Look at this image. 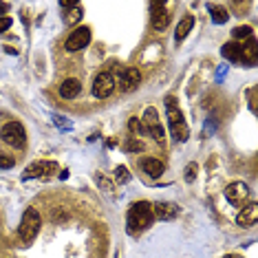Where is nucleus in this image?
Returning a JSON list of instances; mask_svg holds the SVG:
<instances>
[{"mask_svg":"<svg viewBox=\"0 0 258 258\" xmlns=\"http://www.w3.org/2000/svg\"><path fill=\"white\" fill-rule=\"evenodd\" d=\"M247 197H249V185L243 183V181H234V183L225 187V199L232 205H240Z\"/></svg>","mask_w":258,"mask_h":258,"instance_id":"0eeeda50","label":"nucleus"},{"mask_svg":"<svg viewBox=\"0 0 258 258\" xmlns=\"http://www.w3.org/2000/svg\"><path fill=\"white\" fill-rule=\"evenodd\" d=\"M82 14H84V11H82L80 5H73V7L67 11V16H64V22H67V25H75V22H80Z\"/></svg>","mask_w":258,"mask_h":258,"instance_id":"aec40b11","label":"nucleus"},{"mask_svg":"<svg viewBox=\"0 0 258 258\" xmlns=\"http://www.w3.org/2000/svg\"><path fill=\"white\" fill-rule=\"evenodd\" d=\"M240 60L245 64H249V67H254L256 60H258V46H256V40L254 36L247 38V42L240 46Z\"/></svg>","mask_w":258,"mask_h":258,"instance_id":"9d476101","label":"nucleus"},{"mask_svg":"<svg viewBox=\"0 0 258 258\" xmlns=\"http://www.w3.org/2000/svg\"><path fill=\"white\" fill-rule=\"evenodd\" d=\"M91 42V29L89 27H78L71 36L67 38V51H80Z\"/></svg>","mask_w":258,"mask_h":258,"instance_id":"423d86ee","label":"nucleus"},{"mask_svg":"<svg viewBox=\"0 0 258 258\" xmlns=\"http://www.w3.org/2000/svg\"><path fill=\"white\" fill-rule=\"evenodd\" d=\"M152 205L146 203V201H139V203H133L131 210H128V232L135 234V232H142L152 223Z\"/></svg>","mask_w":258,"mask_h":258,"instance_id":"f257e3e1","label":"nucleus"},{"mask_svg":"<svg viewBox=\"0 0 258 258\" xmlns=\"http://www.w3.org/2000/svg\"><path fill=\"white\" fill-rule=\"evenodd\" d=\"M210 14H212V20L216 22V25H223V22H225L227 18H230V14H227L225 9L223 7H216V5H210Z\"/></svg>","mask_w":258,"mask_h":258,"instance_id":"6ab92c4d","label":"nucleus"},{"mask_svg":"<svg viewBox=\"0 0 258 258\" xmlns=\"http://www.w3.org/2000/svg\"><path fill=\"white\" fill-rule=\"evenodd\" d=\"M232 36H234V42H236V40H247V38H251V27H236L232 31Z\"/></svg>","mask_w":258,"mask_h":258,"instance_id":"412c9836","label":"nucleus"},{"mask_svg":"<svg viewBox=\"0 0 258 258\" xmlns=\"http://www.w3.org/2000/svg\"><path fill=\"white\" fill-rule=\"evenodd\" d=\"M7 9H9V5H7V3H0V14H5Z\"/></svg>","mask_w":258,"mask_h":258,"instance_id":"c85d7f7f","label":"nucleus"},{"mask_svg":"<svg viewBox=\"0 0 258 258\" xmlns=\"http://www.w3.org/2000/svg\"><path fill=\"white\" fill-rule=\"evenodd\" d=\"M14 157H7V155H0V168L3 170H9V168H14Z\"/></svg>","mask_w":258,"mask_h":258,"instance_id":"b1692460","label":"nucleus"},{"mask_svg":"<svg viewBox=\"0 0 258 258\" xmlns=\"http://www.w3.org/2000/svg\"><path fill=\"white\" fill-rule=\"evenodd\" d=\"M115 179L119 181V183H128V181H131V174H128V170L124 166H119L115 170Z\"/></svg>","mask_w":258,"mask_h":258,"instance_id":"4be33fe9","label":"nucleus"},{"mask_svg":"<svg viewBox=\"0 0 258 258\" xmlns=\"http://www.w3.org/2000/svg\"><path fill=\"white\" fill-rule=\"evenodd\" d=\"M80 93H82V84H80V80H75V78H69L60 84V97H64V99H75Z\"/></svg>","mask_w":258,"mask_h":258,"instance_id":"f8f14e48","label":"nucleus"},{"mask_svg":"<svg viewBox=\"0 0 258 258\" xmlns=\"http://www.w3.org/2000/svg\"><path fill=\"white\" fill-rule=\"evenodd\" d=\"M192 25H195V18H192V16H185V18L177 25V29H174V38H177V40H183L187 33H190Z\"/></svg>","mask_w":258,"mask_h":258,"instance_id":"a211bd4d","label":"nucleus"},{"mask_svg":"<svg viewBox=\"0 0 258 258\" xmlns=\"http://www.w3.org/2000/svg\"><path fill=\"white\" fill-rule=\"evenodd\" d=\"M177 214V208L170 203H157L152 205V216H159V219H172Z\"/></svg>","mask_w":258,"mask_h":258,"instance_id":"dca6fc26","label":"nucleus"},{"mask_svg":"<svg viewBox=\"0 0 258 258\" xmlns=\"http://www.w3.org/2000/svg\"><path fill=\"white\" fill-rule=\"evenodd\" d=\"M166 106H168V126H170V133H172V137L177 139V142H185L190 131H187V124L183 119V115H181V110L177 108V102L174 99H166Z\"/></svg>","mask_w":258,"mask_h":258,"instance_id":"f03ea898","label":"nucleus"},{"mask_svg":"<svg viewBox=\"0 0 258 258\" xmlns=\"http://www.w3.org/2000/svg\"><path fill=\"white\" fill-rule=\"evenodd\" d=\"M142 170L148 174V177L159 179L163 174V170H166V166H163L159 159H155V157H146V159H142Z\"/></svg>","mask_w":258,"mask_h":258,"instance_id":"ddd939ff","label":"nucleus"},{"mask_svg":"<svg viewBox=\"0 0 258 258\" xmlns=\"http://www.w3.org/2000/svg\"><path fill=\"white\" fill-rule=\"evenodd\" d=\"M221 55L225 57V60H230V62H240V44L238 42H227V44H223V49H221Z\"/></svg>","mask_w":258,"mask_h":258,"instance_id":"2eb2a0df","label":"nucleus"},{"mask_svg":"<svg viewBox=\"0 0 258 258\" xmlns=\"http://www.w3.org/2000/svg\"><path fill=\"white\" fill-rule=\"evenodd\" d=\"M0 139L7 146H11V148H22V146L27 144L25 126H22L20 121H9V124H5L3 131H0Z\"/></svg>","mask_w":258,"mask_h":258,"instance_id":"20e7f679","label":"nucleus"},{"mask_svg":"<svg viewBox=\"0 0 258 258\" xmlns=\"http://www.w3.org/2000/svg\"><path fill=\"white\" fill-rule=\"evenodd\" d=\"M195 172H197V166H195V163H192V166H187V168H185V179H187V181H195V177H197Z\"/></svg>","mask_w":258,"mask_h":258,"instance_id":"cd10ccee","label":"nucleus"},{"mask_svg":"<svg viewBox=\"0 0 258 258\" xmlns=\"http://www.w3.org/2000/svg\"><path fill=\"white\" fill-rule=\"evenodd\" d=\"M128 128H131V133H146L144 131V126H142V119H137V117H133L131 119V124H128Z\"/></svg>","mask_w":258,"mask_h":258,"instance_id":"5701e85b","label":"nucleus"},{"mask_svg":"<svg viewBox=\"0 0 258 258\" xmlns=\"http://www.w3.org/2000/svg\"><path fill=\"white\" fill-rule=\"evenodd\" d=\"M53 170H55V163L36 161V163H31V166L25 170V174H22V177H25V179H40V177H46L49 172H53Z\"/></svg>","mask_w":258,"mask_h":258,"instance_id":"1a4fd4ad","label":"nucleus"},{"mask_svg":"<svg viewBox=\"0 0 258 258\" xmlns=\"http://www.w3.org/2000/svg\"><path fill=\"white\" fill-rule=\"evenodd\" d=\"M126 150H144V144H142V142H137V139H128Z\"/></svg>","mask_w":258,"mask_h":258,"instance_id":"a878e982","label":"nucleus"},{"mask_svg":"<svg viewBox=\"0 0 258 258\" xmlns=\"http://www.w3.org/2000/svg\"><path fill=\"white\" fill-rule=\"evenodd\" d=\"M256 221H258V205H256V203L247 205V208H245L243 212H240V214L236 216V223H238V225H243V227L254 225Z\"/></svg>","mask_w":258,"mask_h":258,"instance_id":"4468645a","label":"nucleus"},{"mask_svg":"<svg viewBox=\"0 0 258 258\" xmlns=\"http://www.w3.org/2000/svg\"><path fill=\"white\" fill-rule=\"evenodd\" d=\"M115 78L110 73H99L95 75V80H93V95H95L97 99H106L113 95L115 91Z\"/></svg>","mask_w":258,"mask_h":258,"instance_id":"39448f33","label":"nucleus"},{"mask_svg":"<svg viewBox=\"0 0 258 258\" xmlns=\"http://www.w3.org/2000/svg\"><path fill=\"white\" fill-rule=\"evenodd\" d=\"M168 22H170V16H168L166 5H155V7H152V27H155L157 31H163V29L168 27Z\"/></svg>","mask_w":258,"mask_h":258,"instance_id":"9b49d317","label":"nucleus"},{"mask_svg":"<svg viewBox=\"0 0 258 258\" xmlns=\"http://www.w3.org/2000/svg\"><path fill=\"white\" fill-rule=\"evenodd\" d=\"M11 22H14V20H11L9 16H0V33L7 31V29L11 27Z\"/></svg>","mask_w":258,"mask_h":258,"instance_id":"393cba45","label":"nucleus"},{"mask_svg":"<svg viewBox=\"0 0 258 258\" xmlns=\"http://www.w3.org/2000/svg\"><path fill=\"white\" fill-rule=\"evenodd\" d=\"M117 80H119L121 91L131 93V91L137 89V84H139V80H142V75H139L137 69L126 67V69H121V71H119V75H117Z\"/></svg>","mask_w":258,"mask_h":258,"instance_id":"6e6552de","label":"nucleus"},{"mask_svg":"<svg viewBox=\"0 0 258 258\" xmlns=\"http://www.w3.org/2000/svg\"><path fill=\"white\" fill-rule=\"evenodd\" d=\"M40 225H42V219H40L38 210H33V208L27 210L25 216H22V221H20V227H18L20 238L25 240V243H31V240L38 236Z\"/></svg>","mask_w":258,"mask_h":258,"instance_id":"7ed1b4c3","label":"nucleus"},{"mask_svg":"<svg viewBox=\"0 0 258 258\" xmlns=\"http://www.w3.org/2000/svg\"><path fill=\"white\" fill-rule=\"evenodd\" d=\"M142 126H144V131L146 133H150L155 126H159V115H157V110L155 108H146V113L142 117Z\"/></svg>","mask_w":258,"mask_h":258,"instance_id":"f3484780","label":"nucleus"},{"mask_svg":"<svg viewBox=\"0 0 258 258\" xmlns=\"http://www.w3.org/2000/svg\"><path fill=\"white\" fill-rule=\"evenodd\" d=\"M150 135L157 139V144H163V131H161V126H155V128L150 131Z\"/></svg>","mask_w":258,"mask_h":258,"instance_id":"bb28decb","label":"nucleus"}]
</instances>
